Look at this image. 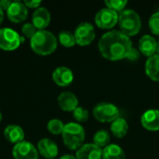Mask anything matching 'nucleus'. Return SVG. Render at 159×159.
<instances>
[{
    "instance_id": "1",
    "label": "nucleus",
    "mask_w": 159,
    "mask_h": 159,
    "mask_svg": "<svg viewBox=\"0 0 159 159\" xmlns=\"http://www.w3.org/2000/svg\"><path fill=\"white\" fill-rule=\"evenodd\" d=\"M99 50L103 58L109 61L127 59L132 49V42L120 31L105 33L99 41Z\"/></svg>"
},
{
    "instance_id": "2",
    "label": "nucleus",
    "mask_w": 159,
    "mask_h": 159,
    "mask_svg": "<svg viewBox=\"0 0 159 159\" xmlns=\"http://www.w3.org/2000/svg\"><path fill=\"white\" fill-rule=\"evenodd\" d=\"M30 45L34 52L38 55L46 56L53 53L58 46L56 36L49 31L37 30L30 39Z\"/></svg>"
},
{
    "instance_id": "3",
    "label": "nucleus",
    "mask_w": 159,
    "mask_h": 159,
    "mask_svg": "<svg viewBox=\"0 0 159 159\" xmlns=\"http://www.w3.org/2000/svg\"><path fill=\"white\" fill-rule=\"evenodd\" d=\"M85 129L77 123H68L61 133L63 143L70 150H78L85 141Z\"/></svg>"
},
{
    "instance_id": "4",
    "label": "nucleus",
    "mask_w": 159,
    "mask_h": 159,
    "mask_svg": "<svg viewBox=\"0 0 159 159\" xmlns=\"http://www.w3.org/2000/svg\"><path fill=\"white\" fill-rule=\"evenodd\" d=\"M118 25L120 32L127 36L137 34L142 27V21L139 14L132 9L123 10L118 17Z\"/></svg>"
},
{
    "instance_id": "5",
    "label": "nucleus",
    "mask_w": 159,
    "mask_h": 159,
    "mask_svg": "<svg viewBox=\"0 0 159 159\" xmlns=\"http://www.w3.org/2000/svg\"><path fill=\"white\" fill-rule=\"evenodd\" d=\"M93 116L97 121L102 123H108L119 118L120 111L113 103L102 102L93 108Z\"/></svg>"
},
{
    "instance_id": "6",
    "label": "nucleus",
    "mask_w": 159,
    "mask_h": 159,
    "mask_svg": "<svg viewBox=\"0 0 159 159\" xmlns=\"http://www.w3.org/2000/svg\"><path fill=\"white\" fill-rule=\"evenodd\" d=\"M23 38L11 28H1L0 29V48L7 51L15 50L18 48Z\"/></svg>"
},
{
    "instance_id": "7",
    "label": "nucleus",
    "mask_w": 159,
    "mask_h": 159,
    "mask_svg": "<svg viewBox=\"0 0 159 159\" xmlns=\"http://www.w3.org/2000/svg\"><path fill=\"white\" fill-rule=\"evenodd\" d=\"M75 37L76 44L82 47L89 46L95 39L96 33L94 26L89 22H81L75 31Z\"/></svg>"
},
{
    "instance_id": "8",
    "label": "nucleus",
    "mask_w": 159,
    "mask_h": 159,
    "mask_svg": "<svg viewBox=\"0 0 159 159\" xmlns=\"http://www.w3.org/2000/svg\"><path fill=\"white\" fill-rule=\"evenodd\" d=\"M119 14L110 8H102L95 16V22L102 29H112L118 22Z\"/></svg>"
},
{
    "instance_id": "9",
    "label": "nucleus",
    "mask_w": 159,
    "mask_h": 159,
    "mask_svg": "<svg viewBox=\"0 0 159 159\" xmlns=\"http://www.w3.org/2000/svg\"><path fill=\"white\" fill-rule=\"evenodd\" d=\"M14 159H37L38 153L36 148L29 142L22 141L14 145L12 150Z\"/></svg>"
},
{
    "instance_id": "10",
    "label": "nucleus",
    "mask_w": 159,
    "mask_h": 159,
    "mask_svg": "<svg viewBox=\"0 0 159 159\" xmlns=\"http://www.w3.org/2000/svg\"><path fill=\"white\" fill-rule=\"evenodd\" d=\"M7 15L11 21L15 23H19L24 21L27 19L28 8L24 5V3L15 1L11 3L10 7L7 10Z\"/></svg>"
},
{
    "instance_id": "11",
    "label": "nucleus",
    "mask_w": 159,
    "mask_h": 159,
    "mask_svg": "<svg viewBox=\"0 0 159 159\" xmlns=\"http://www.w3.org/2000/svg\"><path fill=\"white\" fill-rule=\"evenodd\" d=\"M52 79L55 84L60 87H68L74 80V74L69 68L61 66L54 70L52 74Z\"/></svg>"
},
{
    "instance_id": "12",
    "label": "nucleus",
    "mask_w": 159,
    "mask_h": 159,
    "mask_svg": "<svg viewBox=\"0 0 159 159\" xmlns=\"http://www.w3.org/2000/svg\"><path fill=\"white\" fill-rule=\"evenodd\" d=\"M76 159H101L102 158V150L94 143L83 144L75 155Z\"/></svg>"
},
{
    "instance_id": "13",
    "label": "nucleus",
    "mask_w": 159,
    "mask_h": 159,
    "mask_svg": "<svg viewBox=\"0 0 159 159\" xmlns=\"http://www.w3.org/2000/svg\"><path fill=\"white\" fill-rule=\"evenodd\" d=\"M142 125L150 131L159 130V110L151 109L144 112L141 117Z\"/></svg>"
},
{
    "instance_id": "14",
    "label": "nucleus",
    "mask_w": 159,
    "mask_h": 159,
    "mask_svg": "<svg viewBox=\"0 0 159 159\" xmlns=\"http://www.w3.org/2000/svg\"><path fill=\"white\" fill-rule=\"evenodd\" d=\"M50 20V13L44 7H39L38 8H36L32 17L33 24L38 30H44L47 26H48Z\"/></svg>"
},
{
    "instance_id": "15",
    "label": "nucleus",
    "mask_w": 159,
    "mask_h": 159,
    "mask_svg": "<svg viewBox=\"0 0 159 159\" xmlns=\"http://www.w3.org/2000/svg\"><path fill=\"white\" fill-rule=\"evenodd\" d=\"M58 104L60 108L65 112H74V110L78 107V100L74 93L64 91L59 95Z\"/></svg>"
},
{
    "instance_id": "16",
    "label": "nucleus",
    "mask_w": 159,
    "mask_h": 159,
    "mask_svg": "<svg viewBox=\"0 0 159 159\" xmlns=\"http://www.w3.org/2000/svg\"><path fill=\"white\" fill-rule=\"evenodd\" d=\"M40 154L47 159H55L58 155V146L50 139L45 138L39 141L37 145Z\"/></svg>"
},
{
    "instance_id": "17",
    "label": "nucleus",
    "mask_w": 159,
    "mask_h": 159,
    "mask_svg": "<svg viewBox=\"0 0 159 159\" xmlns=\"http://www.w3.org/2000/svg\"><path fill=\"white\" fill-rule=\"evenodd\" d=\"M139 49L141 53L148 58L156 55L157 40L150 34H145L142 36L139 41Z\"/></svg>"
},
{
    "instance_id": "18",
    "label": "nucleus",
    "mask_w": 159,
    "mask_h": 159,
    "mask_svg": "<svg viewBox=\"0 0 159 159\" xmlns=\"http://www.w3.org/2000/svg\"><path fill=\"white\" fill-rule=\"evenodd\" d=\"M5 138L11 143H19L24 139L23 129L17 125H9L4 130Z\"/></svg>"
},
{
    "instance_id": "19",
    "label": "nucleus",
    "mask_w": 159,
    "mask_h": 159,
    "mask_svg": "<svg viewBox=\"0 0 159 159\" xmlns=\"http://www.w3.org/2000/svg\"><path fill=\"white\" fill-rule=\"evenodd\" d=\"M145 73L154 81L159 82V55H154L146 61Z\"/></svg>"
},
{
    "instance_id": "20",
    "label": "nucleus",
    "mask_w": 159,
    "mask_h": 159,
    "mask_svg": "<svg viewBox=\"0 0 159 159\" xmlns=\"http://www.w3.org/2000/svg\"><path fill=\"white\" fill-rule=\"evenodd\" d=\"M128 130H129V125L124 118L119 117L115 121H113L111 124L112 134L118 139L124 138L128 133Z\"/></svg>"
},
{
    "instance_id": "21",
    "label": "nucleus",
    "mask_w": 159,
    "mask_h": 159,
    "mask_svg": "<svg viewBox=\"0 0 159 159\" xmlns=\"http://www.w3.org/2000/svg\"><path fill=\"white\" fill-rule=\"evenodd\" d=\"M102 159H126V156L119 145L109 144L102 150Z\"/></svg>"
},
{
    "instance_id": "22",
    "label": "nucleus",
    "mask_w": 159,
    "mask_h": 159,
    "mask_svg": "<svg viewBox=\"0 0 159 159\" xmlns=\"http://www.w3.org/2000/svg\"><path fill=\"white\" fill-rule=\"evenodd\" d=\"M110 143V134L107 130H98L93 137V143L98 147H106Z\"/></svg>"
},
{
    "instance_id": "23",
    "label": "nucleus",
    "mask_w": 159,
    "mask_h": 159,
    "mask_svg": "<svg viewBox=\"0 0 159 159\" xmlns=\"http://www.w3.org/2000/svg\"><path fill=\"white\" fill-rule=\"evenodd\" d=\"M59 41L65 48H72L76 44L75 34L69 31H61L59 34Z\"/></svg>"
},
{
    "instance_id": "24",
    "label": "nucleus",
    "mask_w": 159,
    "mask_h": 159,
    "mask_svg": "<svg viewBox=\"0 0 159 159\" xmlns=\"http://www.w3.org/2000/svg\"><path fill=\"white\" fill-rule=\"evenodd\" d=\"M64 126L65 125L62 123V121H61L60 119L54 118V119H51L50 121H48V129L50 133H52L54 135H59V134L62 133Z\"/></svg>"
},
{
    "instance_id": "25",
    "label": "nucleus",
    "mask_w": 159,
    "mask_h": 159,
    "mask_svg": "<svg viewBox=\"0 0 159 159\" xmlns=\"http://www.w3.org/2000/svg\"><path fill=\"white\" fill-rule=\"evenodd\" d=\"M107 8H110L116 12L117 11H123L124 7L128 4V1L126 0H105L104 1Z\"/></svg>"
},
{
    "instance_id": "26",
    "label": "nucleus",
    "mask_w": 159,
    "mask_h": 159,
    "mask_svg": "<svg viewBox=\"0 0 159 159\" xmlns=\"http://www.w3.org/2000/svg\"><path fill=\"white\" fill-rule=\"evenodd\" d=\"M73 116L74 118L77 121V122H86L89 119V111L83 107L78 106L77 108H75L73 112Z\"/></svg>"
},
{
    "instance_id": "27",
    "label": "nucleus",
    "mask_w": 159,
    "mask_h": 159,
    "mask_svg": "<svg viewBox=\"0 0 159 159\" xmlns=\"http://www.w3.org/2000/svg\"><path fill=\"white\" fill-rule=\"evenodd\" d=\"M149 28L151 32L156 34L159 35V11L154 13L150 19H149Z\"/></svg>"
},
{
    "instance_id": "28",
    "label": "nucleus",
    "mask_w": 159,
    "mask_h": 159,
    "mask_svg": "<svg viewBox=\"0 0 159 159\" xmlns=\"http://www.w3.org/2000/svg\"><path fill=\"white\" fill-rule=\"evenodd\" d=\"M36 32H37V30H36V28L34 27V25L33 23H30V22L24 23V24L22 25V27H21V33H22V34H23L25 37L30 38V39L34 35V34H35Z\"/></svg>"
},
{
    "instance_id": "29",
    "label": "nucleus",
    "mask_w": 159,
    "mask_h": 159,
    "mask_svg": "<svg viewBox=\"0 0 159 159\" xmlns=\"http://www.w3.org/2000/svg\"><path fill=\"white\" fill-rule=\"evenodd\" d=\"M139 58H140V51L137 50L136 48H132V49L130 50V52H129V54L128 55L127 59H129V60H130V61H136V60L139 59Z\"/></svg>"
},
{
    "instance_id": "30",
    "label": "nucleus",
    "mask_w": 159,
    "mask_h": 159,
    "mask_svg": "<svg viewBox=\"0 0 159 159\" xmlns=\"http://www.w3.org/2000/svg\"><path fill=\"white\" fill-rule=\"evenodd\" d=\"M23 3L27 7V8L28 7H30V8H36L37 7L38 8L39 6L41 5V1H39V0H37V1H24Z\"/></svg>"
},
{
    "instance_id": "31",
    "label": "nucleus",
    "mask_w": 159,
    "mask_h": 159,
    "mask_svg": "<svg viewBox=\"0 0 159 159\" xmlns=\"http://www.w3.org/2000/svg\"><path fill=\"white\" fill-rule=\"evenodd\" d=\"M11 1L9 0H1L0 1V7L4 10V11H7L8 9V7H10L11 5Z\"/></svg>"
},
{
    "instance_id": "32",
    "label": "nucleus",
    "mask_w": 159,
    "mask_h": 159,
    "mask_svg": "<svg viewBox=\"0 0 159 159\" xmlns=\"http://www.w3.org/2000/svg\"><path fill=\"white\" fill-rule=\"evenodd\" d=\"M60 159H76V158H75V157H74V156H72V155H64V156H62V157H61Z\"/></svg>"
},
{
    "instance_id": "33",
    "label": "nucleus",
    "mask_w": 159,
    "mask_h": 159,
    "mask_svg": "<svg viewBox=\"0 0 159 159\" xmlns=\"http://www.w3.org/2000/svg\"><path fill=\"white\" fill-rule=\"evenodd\" d=\"M4 20V10L0 7V24L3 22Z\"/></svg>"
},
{
    "instance_id": "34",
    "label": "nucleus",
    "mask_w": 159,
    "mask_h": 159,
    "mask_svg": "<svg viewBox=\"0 0 159 159\" xmlns=\"http://www.w3.org/2000/svg\"><path fill=\"white\" fill-rule=\"evenodd\" d=\"M156 54L159 55V39L157 40V50H156Z\"/></svg>"
},
{
    "instance_id": "35",
    "label": "nucleus",
    "mask_w": 159,
    "mask_h": 159,
    "mask_svg": "<svg viewBox=\"0 0 159 159\" xmlns=\"http://www.w3.org/2000/svg\"><path fill=\"white\" fill-rule=\"evenodd\" d=\"M1 120H2V115H1V113H0V122H1Z\"/></svg>"
}]
</instances>
